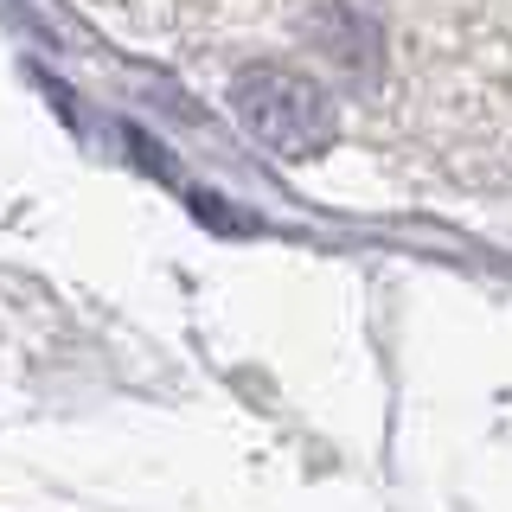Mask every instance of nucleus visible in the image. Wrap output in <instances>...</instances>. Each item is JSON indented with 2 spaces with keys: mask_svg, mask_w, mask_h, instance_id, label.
<instances>
[{
  "mask_svg": "<svg viewBox=\"0 0 512 512\" xmlns=\"http://www.w3.org/2000/svg\"><path fill=\"white\" fill-rule=\"evenodd\" d=\"M231 109H237V122L282 160H308L320 148H333V135H340L333 96L320 90L314 77L288 71V64H250V71H237Z\"/></svg>",
  "mask_w": 512,
  "mask_h": 512,
  "instance_id": "1",
  "label": "nucleus"
}]
</instances>
